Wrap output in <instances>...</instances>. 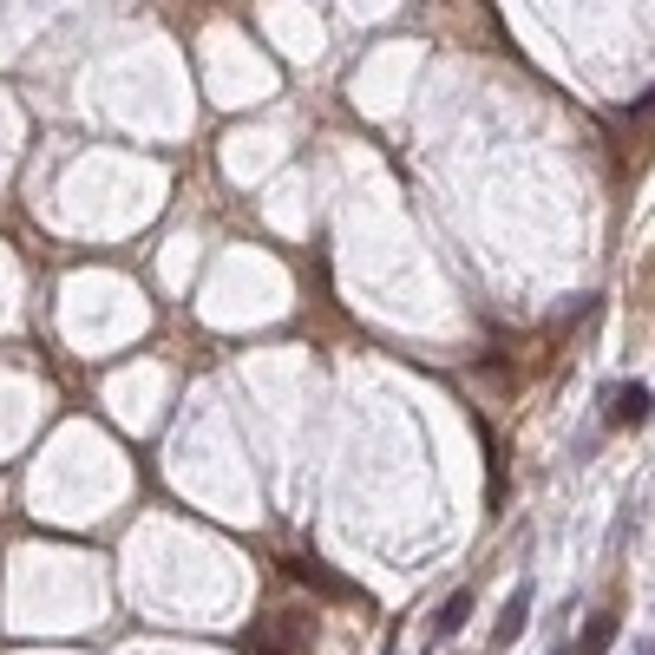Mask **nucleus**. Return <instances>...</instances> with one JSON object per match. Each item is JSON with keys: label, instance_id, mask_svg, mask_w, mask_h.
I'll list each match as a JSON object with an SVG mask.
<instances>
[{"label": "nucleus", "instance_id": "nucleus-1", "mask_svg": "<svg viewBox=\"0 0 655 655\" xmlns=\"http://www.w3.org/2000/svg\"><path fill=\"white\" fill-rule=\"evenodd\" d=\"M531 604H538V584H531V577H518V590H512V597H505V610H499L492 650H512V643L525 636V623H531Z\"/></svg>", "mask_w": 655, "mask_h": 655}, {"label": "nucleus", "instance_id": "nucleus-2", "mask_svg": "<svg viewBox=\"0 0 655 655\" xmlns=\"http://www.w3.org/2000/svg\"><path fill=\"white\" fill-rule=\"evenodd\" d=\"M650 387H643V381H623V387H610V394H604V420H610V426H643V420H650Z\"/></svg>", "mask_w": 655, "mask_h": 655}, {"label": "nucleus", "instance_id": "nucleus-3", "mask_svg": "<svg viewBox=\"0 0 655 655\" xmlns=\"http://www.w3.org/2000/svg\"><path fill=\"white\" fill-rule=\"evenodd\" d=\"M466 617H472V590L459 584V590H453V597L440 604V617H433V630H426V650H446V643H453V636L466 630Z\"/></svg>", "mask_w": 655, "mask_h": 655}, {"label": "nucleus", "instance_id": "nucleus-4", "mask_svg": "<svg viewBox=\"0 0 655 655\" xmlns=\"http://www.w3.org/2000/svg\"><path fill=\"white\" fill-rule=\"evenodd\" d=\"M610 643H617V610H597L577 636V655H610Z\"/></svg>", "mask_w": 655, "mask_h": 655}, {"label": "nucleus", "instance_id": "nucleus-5", "mask_svg": "<svg viewBox=\"0 0 655 655\" xmlns=\"http://www.w3.org/2000/svg\"><path fill=\"white\" fill-rule=\"evenodd\" d=\"M636 655H655V636H650V643H636Z\"/></svg>", "mask_w": 655, "mask_h": 655}, {"label": "nucleus", "instance_id": "nucleus-6", "mask_svg": "<svg viewBox=\"0 0 655 655\" xmlns=\"http://www.w3.org/2000/svg\"><path fill=\"white\" fill-rule=\"evenodd\" d=\"M551 655H577V650H564V643H558V650H551Z\"/></svg>", "mask_w": 655, "mask_h": 655}]
</instances>
